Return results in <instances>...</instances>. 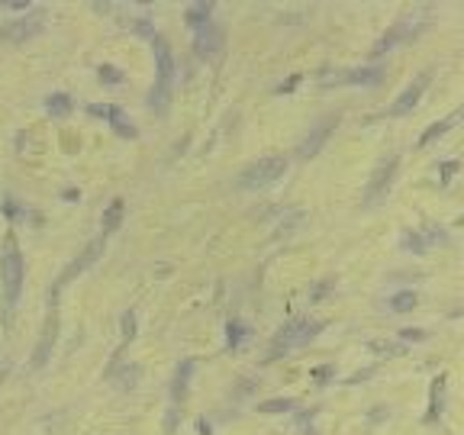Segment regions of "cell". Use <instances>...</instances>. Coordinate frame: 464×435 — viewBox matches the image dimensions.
<instances>
[{
    "mask_svg": "<svg viewBox=\"0 0 464 435\" xmlns=\"http://www.w3.org/2000/svg\"><path fill=\"white\" fill-rule=\"evenodd\" d=\"M152 49H155V71H158V77H155V87L148 94V106L165 113L171 100V81H175V52H171L165 35H155Z\"/></svg>",
    "mask_w": 464,
    "mask_h": 435,
    "instance_id": "6da1fadb",
    "label": "cell"
},
{
    "mask_svg": "<svg viewBox=\"0 0 464 435\" xmlns=\"http://www.w3.org/2000/svg\"><path fill=\"white\" fill-rule=\"evenodd\" d=\"M0 277H4V303H7V309H13L20 300L23 277H26V265H23V255L16 248L13 236H7L4 252H0Z\"/></svg>",
    "mask_w": 464,
    "mask_h": 435,
    "instance_id": "7a4b0ae2",
    "label": "cell"
},
{
    "mask_svg": "<svg viewBox=\"0 0 464 435\" xmlns=\"http://www.w3.org/2000/svg\"><path fill=\"white\" fill-rule=\"evenodd\" d=\"M319 329H323V323H316V319H290L287 326H284L281 332H277L275 338H271V348H267V361L281 358V355H287V351L300 348V345H306L309 338H316Z\"/></svg>",
    "mask_w": 464,
    "mask_h": 435,
    "instance_id": "3957f363",
    "label": "cell"
},
{
    "mask_svg": "<svg viewBox=\"0 0 464 435\" xmlns=\"http://www.w3.org/2000/svg\"><path fill=\"white\" fill-rule=\"evenodd\" d=\"M284 171H287V158H284V155H267V158H258V162H252L248 168H242L236 184H239L242 190H265L281 181Z\"/></svg>",
    "mask_w": 464,
    "mask_h": 435,
    "instance_id": "277c9868",
    "label": "cell"
},
{
    "mask_svg": "<svg viewBox=\"0 0 464 435\" xmlns=\"http://www.w3.org/2000/svg\"><path fill=\"white\" fill-rule=\"evenodd\" d=\"M45 26V16L43 13H33V16H23V20H10L7 26H0V39L4 43H13V45H23L29 39L43 33Z\"/></svg>",
    "mask_w": 464,
    "mask_h": 435,
    "instance_id": "5b68a950",
    "label": "cell"
},
{
    "mask_svg": "<svg viewBox=\"0 0 464 435\" xmlns=\"http://www.w3.org/2000/svg\"><path fill=\"white\" fill-rule=\"evenodd\" d=\"M100 252H104V236H100V239H94V242H87V246H84V252L77 255V258L71 261V265L65 268L62 274H58V284H55V290H62V287H65V284H68V281H74L77 274H84L87 268H91L94 261L100 258Z\"/></svg>",
    "mask_w": 464,
    "mask_h": 435,
    "instance_id": "8992f818",
    "label": "cell"
},
{
    "mask_svg": "<svg viewBox=\"0 0 464 435\" xmlns=\"http://www.w3.org/2000/svg\"><path fill=\"white\" fill-rule=\"evenodd\" d=\"M336 126H338V116H326V120H319L316 126L309 129L306 139L297 145V155H300V158H313V155H316L319 148L329 142V136L336 133Z\"/></svg>",
    "mask_w": 464,
    "mask_h": 435,
    "instance_id": "52a82bcc",
    "label": "cell"
},
{
    "mask_svg": "<svg viewBox=\"0 0 464 435\" xmlns=\"http://www.w3.org/2000/svg\"><path fill=\"white\" fill-rule=\"evenodd\" d=\"M397 168H400V158H390V162H384L377 171H374L371 184H368V190H365V204H368V207H374V204L380 200V197L387 194V187L394 184Z\"/></svg>",
    "mask_w": 464,
    "mask_h": 435,
    "instance_id": "ba28073f",
    "label": "cell"
},
{
    "mask_svg": "<svg viewBox=\"0 0 464 435\" xmlns=\"http://www.w3.org/2000/svg\"><path fill=\"white\" fill-rule=\"evenodd\" d=\"M429 81H432V71H422V75L416 77L413 84H409L407 91H403L400 97H397L394 104H390V110H387V113H390V116H403V113H409L416 104H419V97H422V94H426V87H429Z\"/></svg>",
    "mask_w": 464,
    "mask_h": 435,
    "instance_id": "9c48e42d",
    "label": "cell"
},
{
    "mask_svg": "<svg viewBox=\"0 0 464 435\" xmlns=\"http://www.w3.org/2000/svg\"><path fill=\"white\" fill-rule=\"evenodd\" d=\"M223 43H226V35L223 29L216 26V23H210V26L197 29V39H194V45H197V55L200 58H219V52H223Z\"/></svg>",
    "mask_w": 464,
    "mask_h": 435,
    "instance_id": "30bf717a",
    "label": "cell"
},
{
    "mask_svg": "<svg viewBox=\"0 0 464 435\" xmlns=\"http://www.w3.org/2000/svg\"><path fill=\"white\" fill-rule=\"evenodd\" d=\"M55 338H58V313H49L43 338H39V345H35V351H33V368H43L45 361H49L52 348H55Z\"/></svg>",
    "mask_w": 464,
    "mask_h": 435,
    "instance_id": "8fae6325",
    "label": "cell"
},
{
    "mask_svg": "<svg viewBox=\"0 0 464 435\" xmlns=\"http://www.w3.org/2000/svg\"><path fill=\"white\" fill-rule=\"evenodd\" d=\"M87 110H91V116H106V120H110V126L116 129L120 136H129V139L136 136V126L126 120V113H123L120 106H100V104H94V106H87Z\"/></svg>",
    "mask_w": 464,
    "mask_h": 435,
    "instance_id": "7c38bea8",
    "label": "cell"
},
{
    "mask_svg": "<svg viewBox=\"0 0 464 435\" xmlns=\"http://www.w3.org/2000/svg\"><path fill=\"white\" fill-rule=\"evenodd\" d=\"M380 81V68H358L348 75H326L323 84H377Z\"/></svg>",
    "mask_w": 464,
    "mask_h": 435,
    "instance_id": "4fadbf2b",
    "label": "cell"
},
{
    "mask_svg": "<svg viewBox=\"0 0 464 435\" xmlns=\"http://www.w3.org/2000/svg\"><path fill=\"white\" fill-rule=\"evenodd\" d=\"M210 16H213V4L200 0V4H190L187 13H184V20H187V26L204 29V26H210Z\"/></svg>",
    "mask_w": 464,
    "mask_h": 435,
    "instance_id": "5bb4252c",
    "label": "cell"
},
{
    "mask_svg": "<svg viewBox=\"0 0 464 435\" xmlns=\"http://www.w3.org/2000/svg\"><path fill=\"white\" fill-rule=\"evenodd\" d=\"M190 374H194V361H181V368H177V374H175V384H171V397H175V400L187 397Z\"/></svg>",
    "mask_w": 464,
    "mask_h": 435,
    "instance_id": "9a60e30c",
    "label": "cell"
},
{
    "mask_svg": "<svg viewBox=\"0 0 464 435\" xmlns=\"http://www.w3.org/2000/svg\"><path fill=\"white\" fill-rule=\"evenodd\" d=\"M123 210H126V207H123L120 197H116V200H113V204L104 210V236H110V232L120 229V223H123Z\"/></svg>",
    "mask_w": 464,
    "mask_h": 435,
    "instance_id": "2e32d148",
    "label": "cell"
},
{
    "mask_svg": "<svg viewBox=\"0 0 464 435\" xmlns=\"http://www.w3.org/2000/svg\"><path fill=\"white\" fill-rule=\"evenodd\" d=\"M71 106H74V104H71V97H68V94H62V91L52 94V97L45 100V110H49L52 116H58V120H62V116H68Z\"/></svg>",
    "mask_w": 464,
    "mask_h": 435,
    "instance_id": "e0dca14e",
    "label": "cell"
},
{
    "mask_svg": "<svg viewBox=\"0 0 464 435\" xmlns=\"http://www.w3.org/2000/svg\"><path fill=\"white\" fill-rule=\"evenodd\" d=\"M455 120H458V113H455V116H448V120H438V123H436V126H429V129H426V133H422V139H419V145H422V148H426V145H429V142H436V139H438V136H442V133H448V129H451V126H455Z\"/></svg>",
    "mask_w": 464,
    "mask_h": 435,
    "instance_id": "ac0fdd59",
    "label": "cell"
},
{
    "mask_svg": "<svg viewBox=\"0 0 464 435\" xmlns=\"http://www.w3.org/2000/svg\"><path fill=\"white\" fill-rule=\"evenodd\" d=\"M413 307H416V294H413V290H403V294H397L394 300H390V309H394V313H409Z\"/></svg>",
    "mask_w": 464,
    "mask_h": 435,
    "instance_id": "d6986e66",
    "label": "cell"
},
{
    "mask_svg": "<svg viewBox=\"0 0 464 435\" xmlns=\"http://www.w3.org/2000/svg\"><path fill=\"white\" fill-rule=\"evenodd\" d=\"M297 407V400H265L258 403V413H290Z\"/></svg>",
    "mask_w": 464,
    "mask_h": 435,
    "instance_id": "ffe728a7",
    "label": "cell"
},
{
    "mask_svg": "<svg viewBox=\"0 0 464 435\" xmlns=\"http://www.w3.org/2000/svg\"><path fill=\"white\" fill-rule=\"evenodd\" d=\"M226 329H229V332H226V338H229V345H232V348H239V345H242V338L248 336L245 323H239V319H232V323L226 326Z\"/></svg>",
    "mask_w": 464,
    "mask_h": 435,
    "instance_id": "44dd1931",
    "label": "cell"
},
{
    "mask_svg": "<svg viewBox=\"0 0 464 435\" xmlns=\"http://www.w3.org/2000/svg\"><path fill=\"white\" fill-rule=\"evenodd\" d=\"M403 248H413L416 255H422L426 248H429V242H426L422 232H407V236H403Z\"/></svg>",
    "mask_w": 464,
    "mask_h": 435,
    "instance_id": "7402d4cb",
    "label": "cell"
},
{
    "mask_svg": "<svg viewBox=\"0 0 464 435\" xmlns=\"http://www.w3.org/2000/svg\"><path fill=\"white\" fill-rule=\"evenodd\" d=\"M371 351H384V355H403V342H390V338H377L368 345Z\"/></svg>",
    "mask_w": 464,
    "mask_h": 435,
    "instance_id": "603a6c76",
    "label": "cell"
},
{
    "mask_svg": "<svg viewBox=\"0 0 464 435\" xmlns=\"http://www.w3.org/2000/svg\"><path fill=\"white\" fill-rule=\"evenodd\" d=\"M100 81H106V84H120V81H123L120 68H113V65H100Z\"/></svg>",
    "mask_w": 464,
    "mask_h": 435,
    "instance_id": "cb8c5ba5",
    "label": "cell"
},
{
    "mask_svg": "<svg viewBox=\"0 0 464 435\" xmlns=\"http://www.w3.org/2000/svg\"><path fill=\"white\" fill-rule=\"evenodd\" d=\"M297 223H303V210H290L287 216L281 219V229H277V232H290V229H297Z\"/></svg>",
    "mask_w": 464,
    "mask_h": 435,
    "instance_id": "d4e9b609",
    "label": "cell"
},
{
    "mask_svg": "<svg viewBox=\"0 0 464 435\" xmlns=\"http://www.w3.org/2000/svg\"><path fill=\"white\" fill-rule=\"evenodd\" d=\"M422 236H426V242H445V232L436 229V226H429V229L422 232Z\"/></svg>",
    "mask_w": 464,
    "mask_h": 435,
    "instance_id": "484cf974",
    "label": "cell"
},
{
    "mask_svg": "<svg viewBox=\"0 0 464 435\" xmlns=\"http://www.w3.org/2000/svg\"><path fill=\"white\" fill-rule=\"evenodd\" d=\"M4 7H7V10H16V13H26V10H29V0H7Z\"/></svg>",
    "mask_w": 464,
    "mask_h": 435,
    "instance_id": "4316f807",
    "label": "cell"
},
{
    "mask_svg": "<svg viewBox=\"0 0 464 435\" xmlns=\"http://www.w3.org/2000/svg\"><path fill=\"white\" fill-rule=\"evenodd\" d=\"M400 338H413V342H419V338H426V332L422 329H403Z\"/></svg>",
    "mask_w": 464,
    "mask_h": 435,
    "instance_id": "83f0119b",
    "label": "cell"
},
{
    "mask_svg": "<svg viewBox=\"0 0 464 435\" xmlns=\"http://www.w3.org/2000/svg\"><path fill=\"white\" fill-rule=\"evenodd\" d=\"M123 326H126L123 332H126V336L133 338V332H136V329H133V326H136V316H133V313H126V316H123Z\"/></svg>",
    "mask_w": 464,
    "mask_h": 435,
    "instance_id": "f1b7e54d",
    "label": "cell"
},
{
    "mask_svg": "<svg viewBox=\"0 0 464 435\" xmlns=\"http://www.w3.org/2000/svg\"><path fill=\"white\" fill-rule=\"evenodd\" d=\"M329 287H332L329 281H326V284H316V287H313V300H319V297H323V294H326V290H329Z\"/></svg>",
    "mask_w": 464,
    "mask_h": 435,
    "instance_id": "f546056e",
    "label": "cell"
},
{
    "mask_svg": "<svg viewBox=\"0 0 464 435\" xmlns=\"http://www.w3.org/2000/svg\"><path fill=\"white\" fill-rule=\"evenodd\" d=\"M458 168V162H448V165H442V181H448L451 177V171Z\"/></svg>",
    "mask_w": 464,
    "mask_h": 435,
    "instance_id": "4dcf8cb0",
    "label": "cell"
},
{
    "mask_svg": "<svg viewBox=\"0 0 464 435\" xmlns=\"http://www.w3.org/2000/svg\"><path fill=\"white\" fill-rule=\"evenodd\" d=\"M7 371H10V365H7V361H0V384H4V378H7Z\"/></svg>",
    "mask_w": 464,
    "mask_h": 435,
    "instance_id": "1f68e13d",
    "label": "cell"
},
{
    "mask_svg": "<svg viewBox=\"0 0 464 435\" xmlns=\"http://www.w3.org/2000/svg\"><path fill=\"white\" fill-rule=\"evenodd\" d=\"M458 116H464V106H461V110H458Z\"/></svg>",
    "mask_w": 464,
    "mask_h": 435,
    "instance_id": "d6a6232c",
    "label": "cell"
}]
</instances>
